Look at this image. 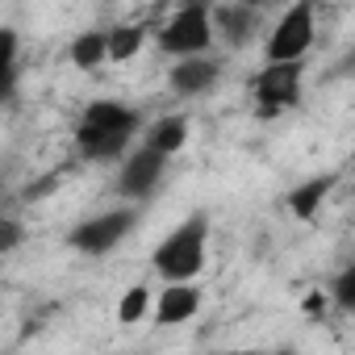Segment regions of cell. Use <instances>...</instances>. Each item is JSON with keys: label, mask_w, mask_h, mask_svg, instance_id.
Segmentation results:
<instances>
[{"label": "cell", "mask_w": 355, "mask_h": 355, "mask_svg": "<svg viewBox=\"0 0 355 355\" xmlns=\"http://www.w3.org/2000/svg\"><path fill=\"white\" fill-rule=\"evenodd\" d=\"M205 259H209V218L193 214L155 247L150 268L163 276V284H193L205 272Z\"/></svg>", "instance_id": "obj_1"}, {"label": "cell", "mask_w": 355, "mask_h": 355, "mask_svg": "<svg viewBox=\"0 0 355 355\" xmlns=\"http://www.w3.org/2000/svg\"><path fill=\"white\" fill-rule=\"evenodd\" d=\"M155 38H159V51L171 55L175 63L205 59L209 46L218 42V34H214V9L209 5H180L163 21V30Z\"/></svg>", "instance_id": "obj_2"}, {"label": "cell", "mask_w": 355, "mask_h": 355, "mask_svg": "<svg viewBox=\"0 0 355 355\" xmlns=\"http://www.w3.org/2000/svg\"><path fill=\"white\" fill-rule=\"evenodd\" d=\"M313 38H318V13H313V5H288L276 17L268 42H263V63H301L309 55Z\"/></svg>", "instance_id": "obj_3"}, {"label": "cell", "mask_w": 355, "mask_h": 355, "mask_svg": "<svg viewBox=\"0 0 355 355\" xmlns=\"http://www.w3.org/2000/svg\"><path fill=\"white\" fill-rule=\"evenodd\" d=\"M138 226V209L134 205H121V209H105L88 222H80L71 234H67V247H76L80 255H109L113 247L125 243V234Z\"/></svg>", "instance_id": "obj_4"}, {"label": "cell", "mask_w": 355, "mask_h": 355, "mask_svg": "<svg viewBox=\"0 0 355 355\" xmlns=\"http://www.w3.org/2000/svg\"><path fill=\"white\" fill-rule=\"evenodd\" d=\"M301 80H305L301 63H263L259 76L251 80V96H255L259 117H276V113L293 109L301 101Z\"/></svg>", "instance_id": "obj_5"}, {"label": "cell", "mask_w": 355, "mask_h": 355, "mask_svg": "<svg viewBox=\"0 0 355 355\" xmlns=\"http://www.w3.org/2000/svg\"><path fill=\"white\" fill-rule=\"evenodd\" d=\"M163 171H167V155L150 150V146H138L121 159L117 167V193L125 201H146L159 184H163Z\"/></svg>", "instance_id": "obj_6"}, {"label": "cell", "mask_w": 355, "mask_h": 355, "mask_svg": "<svg viewBox=\"0 0 355 355\" xmlns=\"http://www.w3.org/2000/svg\"><path fill=\"white\" fill-rule=\"evenodd\" d=\"M255 26H259V9L255 5H239V0L234 5H214V34H218L222 46H230V51L251 46Z\"/></svg>", "instance_id": "obj_7"}, {"label": "cell", "mask_w": 355, "mask_h": 355, "mask_svg": "<svg viewBox=\"0 0 355 355\" xmlns=\"http://www.w3.org/2000/svg\"><path fill=\"white\" fill-rule=\"evenodd\" d=\"M218 80H222V63H218L214 55H205V59H184V63H175V67L167 71L171 92H180V96H209V92L218 88Z\"/></svg>", "instance_id": "obj_8"}, {"label": "cell", "mask_w": 355, "mask_h": 355, "mask_svg": "<svg viewBox=\"0 0 355 355\" xmlns=\"http://www.w3.org/2000/svg\"><path fill=\"white\" fill-rule=\"evenodd\" d=\"M80 125L101 130V134H121V138H134V134L142 130V117H138V109H130V105H121V101H92V105L84 109Z\"/></svg>", "instance_id": "obj_9"}, {"label": "cell", "mask_w": 355, "mask_h": 355, "mask_svg": "<svg viewBox=\"0 0 355 355\" xmlns=\"http://www.w3.org/2000/svg\"><path fill=\"white\" fill-rule=\"evenodd\" d=\"M201 309V288L197 284H163L159 301H155V322L159 326H184L193 322Z\"/></svg>", "instance_id": "obj_10"}, {"label": "cell", "mask_w": 355, "mask_h": 355, "mask_svg": "<svg viewBox=\"0 0 355 355\" xmlns=\"http://www.w3.org/2000/svg\"><path fill=\"white\" fill-rule=\"evenodd\" d=\"M334 184H338L334 171H322V175H309V180H301V184L284 197V201H288V214H293L297 222H313L318 209L326 205V197L334 193Z\"/></svg>", "instance_id": "obj_11"}, {"label": "cell", "mask_w": 355, "mask_h": 355, "mask_svg": "<svg viewBox=\"0 0 355 355\" xmlns=\"http://www.w3.org/2000/svg\"><path fill=\"white\" fill-rule=\"evenodd\" d=\"M130 142H134V138L101 134V130L76 125V150H80L88 163H113V159H125V155H130Z\"/></svg>", "instance_id": "obj_12"}, {"label": "cell", "mask_w": 355, "mask_h": 355, "mask_svg": "<svg viewBox=\"0 0 355 355\" xmlns=\"http://www.w3.org/2000/svg\"><path fill=\"white\" fill-rule=\"evenodd\" d=\"M184 142H189V117H180V113H167V117H155L150 125H146V134H142V146H150V150H159V155H175V150H184Z\"/></svg>", "instance_id": "obj_13"}, {"label": "cell", "mask_w": 355, "mask_h": 355, "mask_svg": "<svg viewBox=\"0 0 355 355\" xmlns=\"http://www.w3.org/2000/svg\"><path fill=\"white\" fill-rule=\"evenodd\" d=\"M67 59L80 71H96L109 63V30H84L67 42Z\"/></svg>", "instance_id": "obj_14"}, {"label": "cell", "mask_w": 355, "mask_h": 355, "mask_svg": "<svg viewBox=\"0 0 355 355\" xmlns=\"http://www.w3.org/2000/svg\"><path fill=\"white\" fill-rule=\"evenodd\" d=\"M142 46H146L142 26H113L109 30V63H130Z\"/></svg>", "instance_id": "obj_15"}, {"label": "cell", "mask_w": 355, "mask_h": 355, "mask_svg": "<svg viewBox=\"0 0 355 355\" xmlns=\"http://www.w3.org/2000/svg\"><path fill=\"white\" fill-rule=\"evenodd\" d=\"M146 309H150V288H146V284H134V288H125L121 301H117V322H121V326H134V322L146 318Z\"/></svg>", "instance_id": "obj_16"}, {"label": "cell", "mask_w": 355, "mask_h": 355, "mask_svg": "<svg viewBox=\"0 0 355 355\" xmlns=\"http://www.w3.org/2000/svg\"><path fill=\"white\" fill-rule=\"evenodd\" d=\"M330 297H334V305H338L343 313H355V263H351V268H343V272L334 276Z\"/></svg>", "instance_id": "obj_17"}, {"label": "cell", "mask_w": 355, "mask_h": 355, "mask_svg": "<svg viewBox=\"0 0 355 355\" xmlns=\"http://www.w3.org/2000/svg\"><path fill=\"white\" fill-rule=\"evenodd\" d=\"M0 234H5V243H0V251H5V255H9V251H13V247L21 243V226H17L13 218H5V226H0Z\"/></svg>", "instance_id": "obj_18"}, {"label": "cell", "mask_w": 355, "mask_h": 355, "mask_svg": "<svg viewBox=\"0 0 355 355\" xmlns=\"http://www.w3.org/2000/svg\"><path fill=\"white\" fill-rule=\"evenodd\" d=\"M322 305H326L322 293H309V297H305V313H322Z\"/></svg>", "instance_id": "obj_19"}, {"label": "cell", "mask_w": 355, "mask_h": 355, "mask_svg": "<svg viewBox=\"0 0 355 355\" xmlns=\"http://www.w3.org/2000/svg\"><path fill=\"white\" fill-rule=\"evenodd\" d=\"M343 76H355V46H351L347 59H343Z\"/></svg>", "instance_id": "obj_20"}, {"label": "cell", "mask_w": 355, "mask_h": 355, "mask_svg": "<svg viewBox=\"0 0 355 355\" xmlns=\"http://www.w3.org/2000/svg\"><path fill=\"white\" fill-rule=\"evenodd\" d=\"M259 355H297V351H288V347H280V351H259Z\"/></svg>", "instance_id": "obj_21"}]
</instances>
